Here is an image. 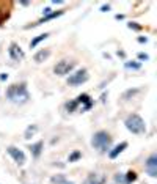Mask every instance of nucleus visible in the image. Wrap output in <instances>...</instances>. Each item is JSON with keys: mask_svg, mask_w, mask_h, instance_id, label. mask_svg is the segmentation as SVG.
Instances as JSON below:
<instances>
[{"mask_svg": "<svg viewBox=\"0 0 157 184\" xmlns=\"http://www.w3.org/2000/svg\"><path fill=\"white\" fill-rule=\"evenodd\" d=\"M91 145H93L96 150H99V151L105 153V151H108V150H110L112 137H110V134H108V132H105V131H99V132H96V134L93 135Z\"/></svg>", "mask_w": 157, "mask_h": 184, "instance_id": "obj_1", "label": "nucleus"}, {"mask_svg": "<svg viewBox=\"0 0 157 184\" xmlns=\"http://www.w3.org/2000/svg\"><path fill=\"white\" fill-rule=\"evenodd\" d=\"M124 124H126V128H127L132 134H143V132L146 131V124H144L143 118H141L140 115H137V113L129 115V117L126 118Z\"/></svg>", "mask_w": 157, "mask_h": 184, "instance_id": "obj_2", "label": "nucleus"}, {"mask_svg": "<svg viewBox=\"0 0 157 184\" xmlns=\"http://www.w3.org/2000/svg\"><path fill=\"white\" fill-rule=\"evenodd\" d=\"M7 95H8L10 99H19V96H22L24 99L29 98L27 90H25V83H21V85H11Z\"/></svg>", "mask_w": 157, "mask_h": 184, "instance_id": "obj_3", "label": "nucleus"}, {"mask_svg": "<svg viewBox=\"0 0 157 184\" xmlns=\"http://www.w3.org/2000/svg\"><path fill=\"white\" fill-rule=\"evenodd\" d=\"M88 80V72H86V69H80V71H77V72H74L72 76H69V79H68V85H82V83H85Z\"/></svg>", "mask_w": 157, "mask_h": 184, "instance_id": "obj_4", "label": "nucleus"}, {"mask_svg": "<svg viewBox=\"0 0 157 184\" xmlns=\"http://www.w3.org/2000/svg\"><path fill=\"white\" fill-rule=\"evenodd\" d=\"M74 61H69V60H61V61H58L55 66H54V72L57 74V76H65V74H68L72 68H74Z\"/></svg>", "mask_w": 157, "mask_h": 184, "instance_id": "obj_5", "label": "nucleus"}, {"mask_svg": "<svg viewBox=\"0 0 157 184\" xmlns=\"http://www.w3.org/2000/svg\"><path fill=\"white\" fill-rule=\"evenodd\" d=\"M146 171L149 173V176L155 178L157 176V154H151L146 160Z\"/></svg>", "mask_w": 157, "mask_h": 184, "instance_id": "obj_6", "label": "nucleus"}, {"mask_svg": "<svg viewBox=\"0 0 157 184\" xmlns=\"http://www.w3.org/2000/svg\"><path fill=\"white\" fill-rule=\"evenodd\" d=\"M8 154L19 164V165H24L25 164V154L21 151V150H18V148H14V146H8Z\"/></svg>", "mask_w": 157, "mask_h": 184, "instance_id": "obj_7", "label": "nucleus"}, {"mask_svg": "<svg viewBox=\"0 0 157 184\" xmlns=\"http://www.w3.org/2000/svg\"><path fill=\"white\" fill-rule=\"evenodd\" d=\"M19 49H21V47H18L16 43H11V46H10V55H11V58L16 60V61H19V58L24 57V54H22Z\"/></svg>", "mask_w": 157, "mask_h": 184, "instance_id": "obj_8", "label": "nucleus"}, {"mask_svg": "<svg viewBox=\"0 0 157 184\" xmlns=\"http://www.w3.org/2000/svg\"><path fill=\"white\" fill-rule=\"evenodd\" d=\"M49 55H50V50H49V49H41L39 52H36V54H35L33 60H35L36 63H41V61H44Z\"/></svg>", "mask_w": 157, "mask_h": 184, "instance_id": "obj_9", "label": "nucleus"}, {"mask_svg": "<svg viewBox=\"0 0 157 184\" xmlns=\"http://www.w3.org/2000/svg\"><path fill=\"white\" fill-rule=\"evenodd\" d=\"M43 146H44V143L39 140V142H36L35 145H30V148H29V150L32 151V154H33L35 157H38V156L41 154V150H43Z\"/></svg>", "mask_w": 157, "mask_h": 184, "instance_id": "obj_10", "label": "nucleus"}, {"mask_svg": "<svg viewBox=\"0 0 157 184\" xmlns=\"http://www.w3.org/2000/svg\"><path fill=\"white\" fill-rule=\"evenodd\" d=\"M126 146H127V143H126V142H123V143H121V145H118L113 151H110V153H108V156H110L112 159H115V157H116V156H118V154H119V153L126 148Z\"/></svg>", "mask_w": 157, "mask_h": 184, "instance_id": "obj_11", "label": "nucleus"}, {"mask_svg": "<svg viewBox=\"0 0 157 184\" xmlns=\"http://www.w3.org/2000/svg\"><path fill=\"white\" fill-rule=\"evenodd\" d=\"M47 36H49V33H43V35L36 36V38H35V39H33V41L30 43V47H35V46H36L38 43H41V41H43V39H46Z\"/></svg>", "mask_w": 157, "mask_h": 184, "instance_id": "obj_12", "label": "nucleus"}, {"mask_svg": "<svg viewBox=\"0 0 157 184\" xmlns=\"http://www.w3.org/2000/svg\"><path fill=\"white\" fill-rule=\"evenodd\" d=\"M137 179V173L135 171H127V175H126V184H129V182H132V181H135Z\"/></svg>", "mask_w": 157, "mask_h": 184, "instance_id": "obj_13", "label": "nucleus"}, {"mask_svg": "<svg viewBox=\"0 0 157 184\" xmlns=\"http://www.w3.org/2000/svg\"><path fill=\"white\" fill-rule=\"evenodd\" d=\"M35 132H36V126H30V128L27 129V132H25V139H30Z\"/></svg>", "mask_w": 157, "mask_h": 184, "instance_id": "obj_14", "label": "nucleus"}, {"mask_svg": "<svg viewBox=\"0 0 157 184\" xmlns=\"http://www.w3.org/2000/svg\"><path fill=\"white\" fill-rule=\"evenodd\" d=\"M60 14H63V11H57V13H52V14L46 16V18H44V21H49V19H54V18H57V16H60Z\"/></svg>", "mask_w": 157, "mask_h": 184, "instance_id": "obj_15", "label": "nucleus"}, {"mask_svg": "<svg viewBox=\"0 0 157 184\" xmlns=\"http://www.w3.org/2000/svg\"><path fill=\"white\" fill-rule=\"evenodd\" d=\"M137 91H138V90H129V91H127V93H124V96H123V99H127L129 96H133V95L137 93Z\"/></svg>", "mask_w": 157, "mask_h": 184, "instance_id": "obj_16", "label": "nucleus"}, {"mask_svg": "<svg viewBox=\"0 0 157 184\" xmlns=\"http://www.w3.org/2000/svg\"><path fill=\"white\" fill-rule=\"evenodd\" d=\"M79 157H80V153L76 151V153H72V156H69V162H74V160H77Z\"/></svg>", "mask_w": 157, "mask_h": 184, "instance_id": "obj_17", "label": "nucleus"}, {"mask_svg": "<svg viewBox=\"0 0 157 184\" xmlns=\"http://www.w3.org/2000/svg\"><path fill=\"white\" fill-rule=\"evenodd\" d=\"M65 181V176H55L52 178V182H63Z\"/></svg>", "mask_w": 157, "mask_h": 184, "instance_id": "obj_18", "label": "nucleus"}, {"mask_svg": "<svg viewBox=\"0 0 157 184\" xmlns=\"http://www.w3.org/2000/svg\"><path fill=\"white\" fill-rule=\"evenodd\" d=\"M126 66H129V68H140V65H135V63H127Z\"/></svg>", "mask_w": 157, "mask_h": 184, "instance_id": "obj_19", "label": "nucleus"}, {"mask_svg": "<svg viewBox=\"0 0 157 184\" xmlns=\"http://www.w3.org/2000/svg\"><path fill=\"white\" fill-rule=\"evenodd\" d=\"M138 57H140V58H144V60H148V55H146V54H140Z\"/></svg>", "mask_w": 157, "mask_h": 184, "instance_id": "obj_20", "label": "nucleus"}, {"mask_svg": "<svg viewBox=\"0 0 157 184\" xmlns=\"http://www.w3.org/2000/svg\"><path fill=\"white\" fill-rule=\"evenodd\" d=\"M93 184H104V181H99V182H93Z\"/></svg>", "mask_w": 157, "mask_h": 184, "instance_id": "obj_21", "label": "nucleus"}]
</instances>
